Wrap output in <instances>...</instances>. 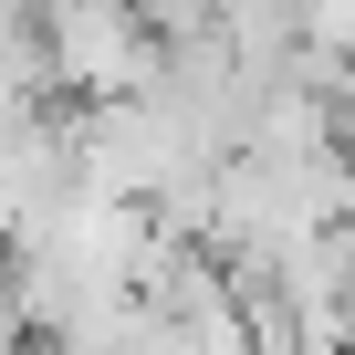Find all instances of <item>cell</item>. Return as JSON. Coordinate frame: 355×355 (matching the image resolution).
<instances>
[{
	"label": "cell",
	"mask_w": 355,
	"mask_h": 355,
	"mask_svg": "<svg viewBox=\"0 0 355 355\" xmlns=\"http://www.w3.org/2000/svg\"><path fill=\"white\" fill-rule=\"evenodd\" d=\"M42 53H53V94L105 105V94H146L167 42L136 21V0H53L42 11Z\"/></svg>",
	"instance_id": "6da1fadb"
},
{
	"label": "cell",
	"mask_w": 355,
	"mask_h": 355,
	"mask_svg": "<svg viewBox=\"0 0 355 355\" xmlns=\"http://www.w3.org/2000/svg\"><path fill=\"white\" fill-rule=\"evenodd\" d=\"M293 53H355V0H282Z\"/></svg>",
	"instance_id": "7a4b0ae2"
},
{
	"label": "cell",
	"mask_w": 355,
	"mask_h": 355,
	"mask_svg": "<svg viewBox=\"0 0 355 355\" xmlns=\"http://www.w3.org/2000/svg\"><path fill=\"white\" fill-rule=\"evenodd\" d=\"M209 11H220V0H136V21H146L157 42H199V32H209Z\"/></svg>",
	"instance_id": "3957f363"
}]
</instances>
